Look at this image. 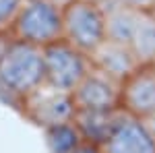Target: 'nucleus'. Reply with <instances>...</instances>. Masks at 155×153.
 Wrapping results in <instances>:
<instances>
[{"label":"nucleus","instance_id":"obj_1","mask_svg":"<svg viewBox=\"0 0 155 153\" xmlns=\"http://www.w3.org/2000/svg\"><path fill=\"white\" fill-rule=\"evenodd\" d=\"M46 83L44 48L27 44L12 35L11 46L0 58V89L8 95L15 108L21 99Z\"/></svg>","mask_w":155,"mask_h":153},{"label":"nucleus","instance_id":"obj_2","mask_svg":"<svg viewBox=\"0 0 155 153\" xmlns=\"http://www.w3.org/2000/svg\"><path fill=\"white\" fill-rule=\"evenodd\" d=\"M62 6L56 0H27L17 15L11 33L17 39L39 48L64 39V17Z\"/></svg>","mask_w":155,"mask_h":153},{"label":"nucleus","instance_id":"obj_3","mask_svg":"<svg viewBox=\"0 0 155 153\" xmlns=\"http://www.w3.org/2000/svg\"><path fill=\"white\" fill-rule=\"evenodd\" d=\"M64 39L91 54L107 37L106 6L101 0H68L62 6Z\"/></svg>","mask_w":155,"mask_h":153},{"label":"nucleus","instance_id":"obj_4","mask_svg":"<svg viewBox=\"0 0 155 153\" xmlns=\"http://www.w3.org/2000/svg\"><path fill=\"white\" fill-rule=\"evenodd\" d=\"M19 110L31 124L44 130L64 122H72L77 114V104L72 93L44 83L41 87H37L35 91L21 99Z\"/></svg>","mask_w":155,"mask_h":153},{"label":"nucleus","instance_id":"obj_5","mask_svg":"<svg viewBox=\"0 0 155 153\" xmlns=\"http://www.w3.org/2000/svg\"><path fill=\"white\" fill-rule=\"evenodd\" d=\"M46 58V83L72 93L77 85L91 71V56L83 50L72 46L66 39H58L48 48H44Z\"/></svg>","mask_w":155,"mask_h":153},{"label":"nucleus","instance_id":"obj_6","mask_svg":"<svg viewBox=\"0 0 155 153\" xmlns=\"http://www.w3.org/2000/svg\"><path fill=\"white\" fill-rule=\"evenodd\" d=\"M120 95L122 83L95 66L72 91L77 110H120Z\"/></svg>","mask_w":155,"mask_h":153},{"label":"nucleus","instance_id":"obj_7","mask_svg":"<svg viewBox=\"0 0 155 153\" xmlns=\"http://www.w3.org/2000/svg\"><path fill=\"white\" fill-rule=\"evenodd\" d=\"M101 149L104 153H155V137L143 118L120 110L118 120Z\"/></svg>","mask_w":155,"mask_h":153},{"label":"nucleus","instance_id":"obj_8","mask_svg":"<svg viewBox=\"0 0 155 153\" xmlns=\"http://www.w3.org/2000/svg\"><path fill=\"white\" fill-rule=\"evenodd\" d=\"M120 110L143 120L155 112V62L141 64L122 81Z\"/></svg>","mask_w":155,"mask_h":153},{"label":"nucleus","instance_id":"obj_9","mask_svg":"<svg viewBox=\"0 0 155 153\" xmlns=\"http://www.w3.org/2000/svg\"><path fill=\"white\" fill-rule=\"evenodd\" d=\"M89 56H91V64L95 68L107 72L110 77H114L120 83L141 66L132 48L124 42L112 39V37H106Z\"/></svg>","mask_w":155,"mask_h":153},{"label":"nucleus","instance_id":"obj_10","mask_svg":"<svg viewBox=\"0 0 155 153\" xmlns=\"http://www.w3.org/2000/svg\"><path fill=\"white\" fill-rule=\"evenodd\" d=\"M120 110H77L74 124L79 126L85 141L104 147L110 132L118 120Z\"/></svg>","mask_w":155,"mask_h":153},{"label":"nucleus","instance_id":"obj_11","mask_svg":"<svg viewBox=\"0 0 155 153\" xmlns=\"http://www.w3.org/2000/svg\"><path fill=\"white\" fill-rule=\"evenodd\" d=\"M128 46L137 54L141 64L155 62V15L153 11H141L132 29Z\"/></svg>","mask_w":155,"mask_h":153},{"label":"nucleus","instance_id":"obj_12","mask_svg":"<svg viewBox=\"0 0 155 153\" xmlns=\"http://www.w3.org/2000/svg\"><path fill=\"white\" fill-rule=\"evenodd\" d=\"M83 141L85 139L79 126L74 124V120L44 128V143L50 153H72Z\"/></svg>","mask_w":155,"mask_h":153},{"label":"nucleus","instance_id":"obj_13","mask_svg":"<svg viewBox=\"0 0 155 153\" xmlns=\"http://www.w3.org/2000/svg\"><path fill=\"white\" fill-rule=\"evenodd\" d=\"M25 2L27 0H0V31H11Z\"/></svg>","mask_w":155,"mask_h":153},{"label":"nucleus","instance_id":"obj_14","mask_svg":"<svg viewBox=\"0 0 155 153\" xmlns=\"http://www.w3.org/2000/svg\"><path fill=\"white\" fill-rule=\"evenodd\" d=\"M118 4H124L128 8H134V11H153L155 8V0H114Z\"/></svg>","mask_w":155,"mask_h":153},{"label":"nucleus","instance_id":"obj_15","mask_svg":"<svg viewBox=\"0 0 155 153\" xmlns=\"http://www.w3.org/2000/svg\"><path fill=\"white\" fill-rule=\"evenodd\" d=\"M72 153H104V149L99 145H95V143H91V141H83Z\"/></svg>","mask_w":155,"mask_h":153},{"label":"nucleus","instance_id":"obj_16","mask_svg":"<svg viewBox=\"0 0 155 153\" xmlns=\"http://www.w3.org/2000/svg\"><path fill=\"white\" fill-rule=\"evenodd\" d=\"M145 124H147V128L151 130V135L155 137V112L151 114V116H147V118H145Z\"/></svg>","mask_w":155,"mask_h":153},{"label":"nucleus","instance_id":"obj_17","mask_svg":"<svg viewBox=\"0 0 155 153\" xmlns=\"http://www.w3.org/2000/svg\"><path fill=\"white\" fill-rule=\"evenodd\" d=\"M153 15H155V8H153Z\"/></svg>","mask_w":155,"mask_h":153}]
</instances>
